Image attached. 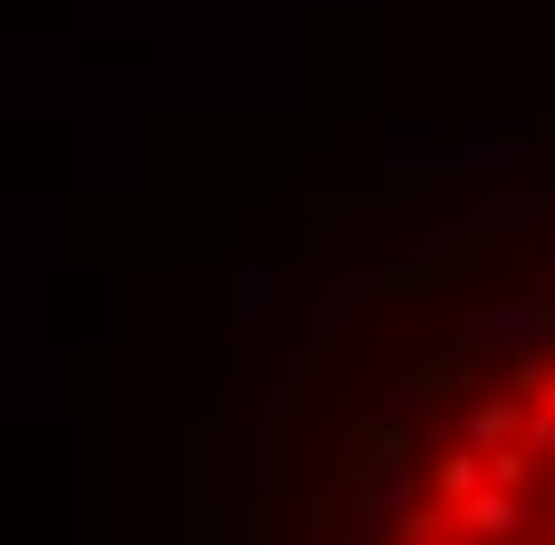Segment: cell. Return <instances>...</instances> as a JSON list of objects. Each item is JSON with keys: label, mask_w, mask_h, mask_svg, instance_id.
Instances as JSON below:
<instances>
[{"label": "cell", "mask_w": 555, "mask_h": 545, "mask_svg": "<svg viewBox=\"0 0 555 545\" xmlns=\"http://www.w3.org/2000/svg\"><path fill=\"white\" fill-rule=\"evenodd\" d=\"M384 164L392 172H450V182H469V192H507V182L537 172V134H527V125H469L460 144H392Z\"/></svg>", "instance_id": "1"}, {"label": "cell", "mask_w": 555, "mask_h": 545, "mask_svg": "<svg viewBox=\"0 0 555 545\" xmlns=\"http://www.w3.org/2000/svg\"><path fill=\"white\" fill-rule=\"evenodd\" d=\"M460 354H546V297H499V307H460Z\"/></svg>", "instance_id": "2"}, {"label": "cell", "mask_w": 555, "mask_h": 545, "mask_svg": "<svg viewBox=\"0 0 555 545\" xmlns=\"http://www.w3.org/2000/svg\"><path fill=\"white\" fill-rule=\"evenodd\" d=\"M431 412H441V382H431V374L392 364V374L374 382V421H392V431H402V421H431Z\"/></svg>", "instance_id": "3"}, {"label": "cell", "mask_w": 555, "mask_h": 545, "mask_svg": "<svg viewBox=\"0 0 555 545\" xmlns=\"http://www.w3.org/2000/svg\"><path fill=\"white\" fill-rule=\"evenodd\" d=\"M278 297H287V269H230V326H259Z\"/></svg>", "instance_id": "4"}, {"label": "cell", "mask_w": 555, "mask_h": 545, "mask_svg": "<svg viewBox=\"0 0 555 545\" xmlns=\"http://www.w3.org/2000/svg\"><path fill=\"white\" fill-rule=\"evenodd\" d=\"M460 517H469V536H517V489H479V497H460Z\"/></svg>", "instance_id": "5"}, {"label": "cell", "mask_w": 555, "mask_h": 545, "mask_svg": "<svg viewBox=\"0 0 555 545\" xmlns=\"http://www.w3.org/2000/svg\"><path fill=\"white\" fill-rule=\"evenodd\" d=\"M546 527H555V489H546Z\"/></svg>", "instance_id": "6"}]
</instances>
